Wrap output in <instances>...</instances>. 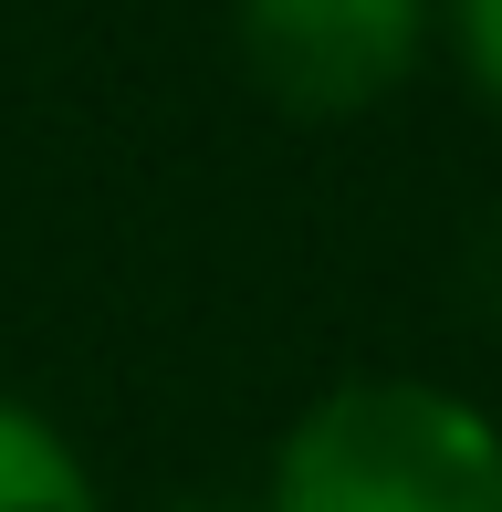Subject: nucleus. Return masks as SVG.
<instances>
[{"instance_id":"obj_1","label":"nucleus","mask_w":502,"mask_h":512,"mask_svg":"<svg viewBox=\"0 0 502 512\" xmlns=\"http://www.w3.org/2000/svg\"><path fill=\"white\" fill-rule=\"evenodd\" d=\"M251 512H502V418L450 377H335L283 418Z\"/></svg>"},{"instance_id":"obj_2","label":"nucleus","mask_w":502,"mask_h":512,"mask_svg":"<svg viewBox=\"0 0 502 512\" xmlns=\"http://www.w3.org/2000/svg\"><path fill=\"white\" fill-rule=\"evenodd\" d=\"M231 53L304 126L377 115L440 53V0H231Z\"/></svg>"},{"instance_id":"obj_3","label":"nucleus","mask_w":502,"mask_h":512,"mask_svg":"<svg viewBox=\"0 0 502 512\" xmlns=\"http://www.w3.org/2000/svg\"><path fill=\"white\" fill-rule=\"evenodd\" d=\"M0 512H105L95 460L63 439V418L0 387Z\"/></svg>"},{"instance_id":"obj_4","label":"nucleus","mask_w":502,"mask_h":512,"mask_svg":"<svg viewBox=\"0 0 502 512\" xmlns=\"http://www.w3.org/2000/svg\"><path fill=\"white\" fill-rule=\"evenodd\" d=\"M440 53L461 63L482 115H502V0H440Z\"/></svg>"},{"instance_id":"obj_5","label":"nucleus","mask_w":502,"mask_h":512,"mask_svg":"<svg viewBox=\"0 0 502 512\" xmlns=\"http://www.w3.org/2000/svg\"><path fill=\"white\" fill-rule=\"evenodd\" d=\"M147 512H251V502H231V492H178V502H147Z\"/></svg>"}]
</instances>
